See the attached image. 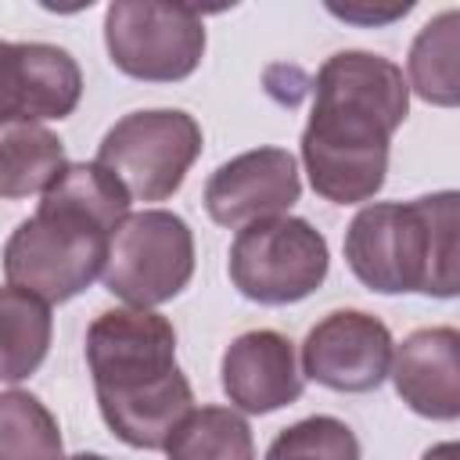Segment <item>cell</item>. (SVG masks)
I'll use <instances>...</instances> for the list:
<instances>
[{"mask_svg":"<svg viewBox=\"0 0 460 460\" xmlns=\"http://www.w3.org/2000/svg\"><path fill=\"white\" fill-rule=\"evenodd\" d=\"M410 115V86L395 61L370 50L331 54L313 86L302 129V165L313 190L334 205L370 201L388 176L392 133Z\"/></svg>","mask_w":460,"mask_h":460,"instance_id":"cell-1","label":"cell"},{"mask_svg":"<svg viewBox=\"0 0 460 460\" xmlns=\"http://www.w3.org/2000/svg\"><path fill=\"white\" fill-rule=\"evenodd\" d=\"M129 216L126 187L97 162H68L40 208L4 244V277L47 305L83 295L104 270L108 241Z\"/></svg>","mask_w":460,"mask_h":460,"instance_id":"cell-2","label":"cell"},{"mask_svg":"<svg viewBox=\"0 0 460 460\" xmlns=\"http://www.w3.org/2000/svg\"><path fill=\"white\" fill-rule=\"evenodd\" d=\"M86 367L97 406L115 438L162 449L194 410V392L176 367V331L155 309H108L86 327Z\"/></svg>","mask_w":460,"mask_h":460,"instance_id":"cell-3","label":"cell"},{"mask_svg":"<svg viewBox=\"0 0 460 460\" xmlns=\"http://www.w3.org/2000/svg\"><path fill=\"white\" fill-rule=\"evenodd\" d=\"M345 262L377 295L453 298L460 291V194L363 205L345 230Z\"/></svg>","mask_w":460,"mask_h":460,"instance_id":"cell-4","label":"cell"},{"mask_svg":"<svg viewBox=\"0 0 460 460\" xmlns=\"http://www.w3.org/2000/svg\"><path fill=\"white\" fill-rule=\"evenodd\" d=\"M331 266L327 237L302 216H273L237 230L226 259L230 284L259 305L309 298Z\"/></svg>","mask_w":460,"mask_h":460,"instance_id":"cell-5","label":"cell"},{"mask_svg":"<svg viewBox=\"0 0 460 460\" xmlns=\"http://www.w3.org/2000/svg\"><path fill=\"white\" fill-rule=\"evenodd\" d=\"M201 126L180 108H147L122 115L97 144L104 165L129 201H165L183 187V176L201 155Z\"/></svg>","mask_w":460,"mask_h":460,"instance_id":"cell-6","label":"cell"},{"mask_svg":"<svg viewBox=\"0 0 460 460\" xmlns=\"http://www.w3.org/2000/svg\"><path fill=\"white\" fill-rule=\"evenodd\" d=\"M194 277V234L169 208L129 212L111 241L101 270L104 288L137 309H155L176 298Z\"/></svg>","mask_w":460,"mask_h":460,"instance_id":"cell-7","label":"cell"},{"mask_svg":"<svg viewBox=\"0 0 460 460\" xmlns=\"http://www.w3.org/2000/svg\"><path fill=\"white\" fill-rule=\"evenodd\" d=\"M205 22L190 4L115 0L104 11L111 65L140 83H180L205 58Z\"/></svg>","mask_w":460,"mask_h":460,"instance_id":"cell-8","label":"cell"},{"mask_svg":"<svg viewBox=\"0 0 460 460\" xmlns=\"http://www.w3.org/2000/svg\"><path fill=\"white\" fill-rule=\"evenodd\" d=\"M392 331L363 309H334L302 341V377L331 392H374L392 367Z\"/></svg>","mask_w":460,"mask_h":460,"instance_id":"cell-9","label":"cell"},{"mask_svg":"<svg viewBox=\"0 0 460 460\" xmlns=\"http://www.w3.org/2000/svg\"><path fill=\"white\" fill-rule=\"evenodd\" d=\"M298 162L288 147H252L223 162L205 183V212L212 223L241 230L259 219L288 216L298 201Z\"/></svg>","mask_w":460,"mask_h":460,"instance_id":"cell-10","label":"cell"},{"mask_svg":"<svg viewBox=\"0 0 460 460\" xmlns=\"http://www.w3.org/2000/svg\"><path fill=\"white\" fill-rule=\"evenodd\" d=\"M83 97V72L65 47L0 40V129L68 119Z\"/></svg>","mask_w":460,"mask_h":460,"instance_id":"cell-11","label":"cell"},{"mask_svg":"<svg viewBox=\"0 0 460 460\" xmlns=\"http://www.w3.org/2000/svg\"><path fill=\"white\" fill-rule=\"evenodd\" d=\"M219 374L230 406L241 413L284 410L302 395L305 385L295 356V341L270 327L237 334L223 352Z\"/></svg>","mask_w":460,"mask_h":460,"instance_id":"cell-12","label":"cell"},{"mask_svg":"<svg viewBox=\"0 0 460 460\" xmlns=\"http://www.w3.org/2000/svg\"><path fill=\"white\" fill-rule=\"evenodd\" d=\"M388 377L399 399L428 420L460 417V334L456 327H420L392 349Z\"/></svg>","mask_w":460,"mask_h":460,"instance_id":"cell-13","label":"cell"},{"mask_svg":"<svg viewBox=\"0 0 460 460\" xmlns=\"http://www.w3.org/2000/svg\"><path fill=\"white\" fill-rule=\"evenodd\" d=\"M50 305L22 288H0V381L18 385L40 370L50 352Z\"/></svg>","mask_w":460,"mask_h":460,"instance_id":"cell-14","label":"cell"},{"mask_svg":"<svg viewBox=\"0 0 460 460\" xmlns=\"http://www.w3.org/2000/svg\"><path fill=\"white\" fill-rule=\"evenodd\" d=\"M68 165L65 144L40 122H14L0 129V198L43 194Z\"/></svg>","mask_w":460,"mask_h":460,"instance_id":"cell-15","label":"cell"},{"mask_svg":"<svg viewBox=\"0 0 460 460\" xmlns=\"http://www.w3.org/2000/svg\"><path fill=\"white\" fill-rule=\"evenodd\" d=\"M456 54H460V14L442 11L410 43V58H406L410 79H406V86L428 104L456 108V101H460Z\"/></svg>","mask_w":460,"mask_h":460,"instance_id":"cell-16","label":"cell"},{"mask_svg":"<svg viewBox=\"0 0 460 460\" xmlns=\"http://www.w3.org/2000/svg\"><path fill=\"white\" fill-rule=\"evenodd\" d=\"M162 449L165 460H255L252 428L230 406H194Z\"/></svg>","mask_w":460,"mask_h":460,"instance_id":"cell-17","label":"cell"},{"mask_svg":"<svg viewBox=\"0 0 460 460\" xmlns=\"http://www.w3.org/2000/svg\"><path fill=\"white\" fill-rule=\"evenodd\" d=\"M58 417L32 392H0V460H61Z\"/></svg>","mask_w":460,"mask_h":460,"instance_id":"cell-18","label":"cell"},{"mask_svg":"<svg viewBox=\"0 0 460 460\" xmlns=\"http://www.w3.org/2000/svg\"><path fill=\"white\" fill-rule=\"evenodd\" d=\"M262 460H359V438L345 420L316 413L284 428Z\"/></svg>","mask_w":460,"mask_h":460,"instance_id":"cell-19","label":"cell"},{"mask_svg":"<svg viewBox=\"0 0 460 460\" xmlns=\"http://www.w3.org/2000/svg\"><path fill=\"white\" fill-rule=\"evenodd\" d=\"M413 4H402V7H388V11H377L374 7V14L370 11H359V7H327L331 14H338V18H345V22H363V25H377V22H392V18H402L406 11H410Z\"/></svg>","mask_w":460,"mask_h":460,"instance_id":"cell-20","label":"cell"},{"mask_svg":"<svg viewBox=\"0 0 460 460\" xmlns=\"http://www.w3.org/2000/svg\"><path fill=\"white\" fill-rule=\"evenodd\" d=\"M456 453H460L456 442H442V446H431L420 460H456Z\"/></svg>","mask_w":460,"mask_h":460,"instance_id":"cell-21","label":"cell"},{"mask_svg":"<svg viewBox=\"0 0 460 460\" xmlns=\"http://www.w3.org/2000/svg\"><path fill=\"white\" fill-rule=\"evenodd\" d=\"M61 460H111V456H101V453H75V456H61Z\"/></svg>","mask_w":460,"mask_h":460,"instance_id":"cell-22","label":"cell"}]
</instances>
